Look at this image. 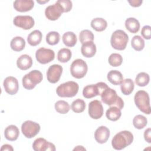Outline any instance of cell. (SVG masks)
<instances>
[{
    "label": "cell",
    "instance_id": "14",
    "mask_svg": "<svg viewBox=\"0 0 151 151\" xmlns=\"http://www.w3.org/2000/svg\"><path fill=\"white\" fill-rule=\"evenodd\" d=\"M63 73V67L59 64H53L51 65L47 72L48 81L51 83H56L61 77Z\"/></svg>",
    "mask_w": 151,
    "mask_h": 151
},
{
    "label": "cell",
    "instance_id": "8",
    "mask_svg": "<svg viewBox=\"0 0 151 151\" xmlns=\"http://www.w3.org/2000/svg\"><path fill=\"white\" fill-rule=\"evenodd\" d=\"M109 86L103 82H99L96 84H90L85 86L83 90V95L86 99H91L99 95Z\"/></svg>",
    "mask_w": 151,
    "mask_h": 151
},
{
    "label": "cell",
    "instance_id": "17",
    "mask_svg": "<svg viewBox=\"0 0 151 151\" xmlns=\"http://www.w3.org/2000/svg\"><path fill=\"white\" fill-rule=\"evenodd\" d=\"M110 136L109 129L104 126L98 127L94 133V138L99 143L103 144L106 143Z\"/></svg>",
    "mask_w": 151,
    "mask_h": 151
},
{
    "label": "cell",
    "instance_id": "19",
    "mask_svg": "<svg viewBox=\"0 0 151 151\" xmlns=\"http://www.w3.org/2000/svg\"><path fill=\"white\" fill-rule=\"evenodd\" d=\"M81 52L83 56L87 58L93 57L96 52V46L93 41L86 42L82 44Z\"/></svg>",
    "mask_w": 151,
    "mask_h": 151
},
{
    "label": "cell",
    "instance_id": "37",
    "mask_svg": "<svg viewBox=\"0 0 151 151\" xmlns=\"http://www.w3.org/2000/svg\"><path fill=\"white\" fill-rule=\"evenodd\" d=\"M60 41V34L56 31H51L48 32L46 35L47 42L51 45H54L59 42Z\"/></svg>",
    "mask_w": 151,
    "mask_h": 151
},
{
    "label": "cell",
    "instance_id": "26",
    "mask_svg": "<svg viewBox=\"0 0 151 151\" xmlns=\"http://www.w3.org/2000/svg\"><path fill=\"white\" fill-rule=\"evenodd\" d=\"M63 42L67 47H74L77 43V36L76 35L71 31L65 32L62 37Z\"/></svg>",
    "mask_w": 151,
    "mask_h": 151
},
{
    "label": "cell",
    "instance_id": "45",
    "mask_svg": "<svg viewBox=\"0 0 151 151\" xmlns=\"http://www.w3.org/2000/svg\"><path fill=\"white\" fill-rule=\"evenodd\" d=\"M49 1L48 0H46V1H37V2L38 3H40V4H44V3H46V2H48Z\"/></svg>",
    "mask_w": 151,
    "mask_h": 151
},
{
    "label": "cell",
    "instance_id": "38",
    "mask_svg": "<svg viewBox=\"0 0 151 151\" xmlns=\"http://www.w3.org/2000/svg\"><path fill=\"white\" fill-rule=\"evenodd\" d=\"M109 63L113 67L120 66L123 62L122 56L117 53H113L109 57Z\"/></svg>",
    "mask_w": 151,
    "mask_h": 151
},
{
    "label": "cell",
    "instance_id": "21",
    "mask_svg": "<svg viewBox=\"0 0 151 151\" xmlns=\"http://www.w3.org/2000/svg\"><path fill=\"white\" fill-rule=\"evenodd\" d=\"M19 134L18 128L15 125H9L6 127L4 131L5 137L9 141L16 140Z\"/></svg>",
    "mask_w": 151,
    "mask_h": 151
},
{
    "label": "cell",
    "instance_id": "43",
    "mask_svg": "<svg viewBox=\"0 0 151 151\" xmlns=\"http://www.w3.org/2000/svg\"><path fill=\"white\" fill-rule=\"evenodd\" d=\"M1 151H3V150H8V151L11 150V151H12V150H14V149H13V147H12L11 145H8V144H5L1 147Z\"/></svg>",
    "mask_w": 151,
    "mask_h": 151
},
{
    "label": "cell",
    "instance_id": "16",
    "mask_svg": "<svg viewBox=\"0 0 151 151\" xmlns=\"http://www.w3.org/2000/svg\"><path fill=\"white\" fill-rule=\"evenodd\" d=\"M4 87L5 91L10 94H15L18 90V81L16 78L12 76H9L5 78L4 81Z\"/></svg>",
    "mask_w": 151,
    "mask_h": 151
},
{
    "label": "cell",
    "instance_id": "6",
    "mask_svg": "<svg viewBox=\"0 0 151 151\" xmlns=\"http://www.w3.org/2000/svg\"><path fill=\"white\" fill-rule=\"evenodd\" d=\"M42 74L39 70H32L25 74L22 78V86L27 90L33 89L37 84L42 80Z\"/></svg>",
    "mask_w": 151,
    "mask_h": 151
},
{
    "label": "cell",
    "instance_id": "1",
    "mask_svg": "<svg viewBox=\"0 0 151 151\" xmlns=\"http://www.w3.org/2000/svg\"><path fill=\"white\" fill-rule=\"evenodd\" d=\"M133 140V134L127 130H123L117 133L112 139L111 145L116 150H122L130 145Z\"/></svg>",
    "mask_w": 151,
    "mask_h": 151
},
{
    "label": "cell",
    "instance_id": "25",
    "mask_svg": "<svg viewBox=\"0 0 151 151\" xmlns=\"http://www.w3.org/2000/svg\"><path fill=\"white\" fill-rule=\"evenodd\" d=\"M125 27L126 29L132 33H136L140 29V23L134 18H128L125 21Z\"/></svg>",
    "mask_w": 151,
    "mask_h": 151
},
{
    "label": "cell",
    "instance_id": "12",
    "mask_svg": "<svg viewBox=\"0 0 151 151\" xmlns=\"http://www.w3.org/2000/svg\"><path fill=\"white\" fill-rule=\"evenodd\" d=\"M63 12H64L62 6L57 2L54 4L47 6L45 10V17L50 21L58 19Z\"/></svg>",
    "mask_w": 151,
    "mask_h": 151
},
{
    "label": "cell",
    "instance_id": "31",
    "mask_svg": "<svg viewBox=\"0 0 151 151\" xmlns=\"http://www.w3.org/2000/svg\"><path fill=\"white\" fill-rule=\"evenodd\" d=\"M150 80L149 74L145 72L139 73L136 77L135 83L140 87H144L148 84Z\"/></svg>",
    "mask_w": 151,
    "mask_h": 151
},
{
    "label": "cell",
    "instance_id": "7",
    "mask_svg": "<svg viewBox=\"0 0 151 151\" xmlns=\"http://www.w3.org/2000/svg\"><path fill=\"white\" fill-rule=\"evenodd\" d=\"M88 70L87 63L82 59L75 60L70 66V73L71 76L76 78L84 77Z\"/></svg>",
    "mask_w": 151,
    "mask_h": 151
},
{
    "label": "cell",
    "instance_id": "3",
    "mask_svg": "<svg viewBox=\"0 0 151 151\" xmlns=\"http://www.w3.org/2000/svg\"><path fill=\"white\" fill-rule=\"evenodd\" d=\"M78 88V84L76 82L69 81L58 86L56 93L61 97H73L77 94Z\"/></svg>",
    "mask_w": 151,
    "mask_h": 151
},
{
    "label": "cell",
    "instance_id": "29",
    "mask_svg": "<svg viewBox=\"0 0 151 151\" xmlns=\"http://www.w3.org/2000/svg\"><path fill=\"white\" fill-rule=\"evenodd\" d=\"M122 115L121 110L116 106H111L106 113L107 118L111 121H117L120 119Z\"/></svg>",
    "mask_w": 151,
    "mask_h": 151
},
{
    "label": "cell",
    "instance_id": "22",
    "mask_svg": "<svg viewBox=\"0 0 151 151\" xmlns=\"http://www.w3.org/2000/svg\"><path fill=\"white\" fill-rule=\"evenodd\" d=\"M108 80L113 85H120L123 80L122 74L117 70H111L107 74Z\"/></svg>",
    "mask_w": 151,
    "mask_h": 151
},
{
    "label": "cell",
    "instance_id": "11",
    "mask_svg": "<svg viewBox=\"0 0 151 151\" xmlns=\"http://www.w3.org/2000/svg\"><path fill=\"white\" fill-rule=\"evenodd\" d=\"M14 24L19 28L27 30L32 28L34 25V19L29 15H18L13 20Z\"/></svg>",
    "mask_w": 151,
    "mask_h": 151
},
{
    "label": "cell",
    "instance_id": "13",
    "mask_svg": "<svg viewBox=\"0 0 151 151\" xmlns=\"http://www.w3.org/2000/svg\"><path fill=\"white\" fill-rule=\"evenodd\" d=\"M103 112V107L99 100H94L88 104V114L92 119H99L101 118Z\"/></svg>",
    "mask_w": 151,
    "mask_h": 151
},
{
    "label": "cell",
    "instance_id": "32",
    "mask_svg": "<svg viewBox=\"0 0 151 151\" xmlns=\"http://www.w3.org/2000/svg\"><path fill=\"white\" fill-rule=\"evenodd\" d=\"M131 45L136 51H142L145 47V41L139 35L134 36L131 41Z\"/></svg>",
    "mask_w": 151,
    "mask_h": 151
},
{
    "label": "cell",
    "instance_id": "33",
    "mask_svg": "<svg viewBox=\"0 0 151 151\" xmlns=\"http://www.w3.org/2000/svg\"><path fill=\"white\" fill-rule=\"evenodd\" d=\"M55 110L60 114H66L67 113L70 109V104L68 102L64 100H58L55 103Z\"/></svg>",
    "mask_w": 151,
    "mask_h": 151
},
{
    "label": "cell",
    "instance_id": "39",
    "mask_svg": "<svg viewBox=\"0 0 151 151\" xmlns=\"http://www.w3.org/2000/svg\"><path fill=\"white\" fill-rule=\"evenodd\" d=\"M57 2L62 6L64 12H68L71 11L72 8L73 4L70 0H58Z\"/></svg>",
    "mask_w": 151,
    "mask_h": 151
},
{
    "label": "cell",
    "instance_id": "28",
    "mask_svg": "<svg viewBox=\"0 0 151 151\" xmlns=\"http://www.w3.org/2000/svg\"><path fill=\"white\" fill-rule=\"evenodd\" d=\"M107 26V21L102 18H94L91 22V27L95 31L101 32L104 31Z\"/></svg>",
    "mask_w": 151,
    "mask_h": 151
},
{
    "label": "cell",
    "instance_id": "34",
    "mask_svg": "<svg viewBox=\"0 0 151 151\" xmlns=\"http://www.w3.org/2000/svg\"><path fill=\"white\" fill-rule=\"evenodd\" d=\"M147 120L146 117L141 114L136 116L133 120V124L137 129H143L147 125Z\"/></svg>",
    "mask_w": 151,
    "mask_h": 151
},
{
    "label": "cell",
    "instance_id": "18",
    "mask_svg": "<svg viewBox=\"0 0 151 151\" xmlns=\"http://www.w3.org/2000/svg\"><path fill=\"white\" fill-rule=\"evenodd\" d=\"M34 2L32 0H17L14 2V9L21 12H27L32 9Z\"/></svg>",
    "mask_w": 151,
    "mask_h": 151
},
{
    "label": "cell",
    "instance_id": "42",
    "mask_svg": "<svg viewBox=\"0 0 151 151\" xmlns=\"http://www.w3.org/2000/svg\"><path fill=\"white\" fill-rule=\"evenodd\" d=\"M128 2L130 4L131 6L133 7H138L141 5L143 1H138V0H132V1H128Z\"/></svg>",
    "mask_w": 151,
    "mask_h": 151
},
{
    "label": "cell",
    "instance_id": "36",
    "mask_svg": "<svg viewBox=\"0 0 151 151\" xmlns=\"http://www.w3.org/2000/svg\"><path fill=\"white\" fill-rule=\"evenodd\" d=\"M79 40L82 44L86 42L93 41L94 35L91 31L88 29H84L80 33Z\"/></svg>",
    "mask_w": 151,
    "mask_h": 151
},
{
    "label": "cell",
    "instance_id": "40",
    "mask_svg": "<svg viewBox=\"0 0 151 151\" xmlns=\"http://www.w3.org/2000/svg\"><path fill=\"white\" fill-rule=\"evenodd\" d=\"M141 35L144 38L150 40L151 37V27L149 25L144 26L142 29Z\"/></svg>",
    "mask_w": 151,
    "mask_h": 151
},
{
    "label": "cell",
    "instance_id": "30",
    "mask_svg": "<svg viewBox=\"0 0 151 151\" xmlns=\"http://www.w3.org/2000/svg\"><path fill=\"white\" fill-rule=\"evenodd\" d=\"M71 51L70 49L63 48L58 51L57 59L61 63H67L71 59Z\"/></svg>",
    "mask_w": 151,
    "mask_h": 151
},
{
    "label": "cell",
    "instance_id": "5",
    "mask_svg": "<svg viewBox=\"0 0 151 151\" xmlns=\"http://www.w3.org/2000/svg\"><path fill=\"white\" fill-rule=\"evenodd\" d=\"M134 101L137 107L143 113L149 114L150 113V99L148 93L144 90H139L136 93Z\"/></svg>",
    "mask_w": 151,
    "mask_h": 151
},
{
    "label": "cell",
    "instance_id": "27",
    "mask_svg": "<svg viewBox=\"0 0 151 151\" xmlns=\"http://www.w3.org/2000/svg\"><path fill=\"white\" fill-rule=\"evenodd\" d=\"M11 48L14 51H21L25 46V40L21 37H15L11 41Z\"/></svg>",
    "mask_w": 151,
    "mask_h": 151
},
{
    "label": "cell",
    "instance_id": "41",
    "mask_svg": "<svg viewBox=\"0 0 151 151\" xmlns=\"http://www.w3.org/2000/svg\"><path fill=\"white\" fill-rule=\"evenodd\" d=\"M151 129L150 128H148L146 130H145V132H144V137L145 140L149 143H151Z\"/></svg>",
    "mask_w": 151,
    "mask_h": 151
},
{
    "label": "cell",
    "instance_id": "2",
    "mask_svg": "<svg viewBox=\"0 0 151 151\" xmlns=\"http://www.w3.org/2000/svg\"><path fill=\"white\" fill-rule=\"evenodd\" d=\"M101 101L110 106H116L120 110L124 107V101L117 95L116 91L108 87L101 94Z\"/></svg>",
    "mask_w": 151,
    "mask_h": 151
},
{
    "label": "cell",
    "instance_id": "4",
    "mask_svg": "<svg viewBox=\"0 0 151 151\" xmlns=\"http://www.w3.org/2000/svg\"><path fill=\"white\" fill-rule=\"evenodd\" d=\"M128 41L129 37L127 34L122 29L116 30L111 36V45L113 48L117 50H124Z\"/></svg>",
    "mask_w": 151,
    "mask_h": 151
},
{
    "label": "cell",
    "instance_id": "20",
    "mask_svg": "<svg viewBox=\"0 0 151 151\" xmlns=\"http://www.w3.org/2000/svg\"><path fill=\"white\" fill-rule=\"evenodd\" d=\"M17 65L20 70H27L32 65V58L27 54H23L17 59Z\"/></svg>",
    "mask_w": 151,
    "mask_h": 151
},
{
    "label": "cell",
    "instance_id": "44",
    "mask_svg": "<svg viewBox=\"0 0 151 151\" xmlns=\"http://www.w3.org/2000/svg\"><path fill=\"white\" fill-rule=\"evenodd\" d=\"M86 149L83 147L82 146H77L76 147H75L73 150H86Z\"/></svg>",
    "mask_w": 151,
    "mask_h": 151
},
{
    "label": "cell",
    "instance_id": "24",
    "mask_svg": "<svg viewBox=\"0 0 151 151\" xmlns=\"http://www.w3.org/2000/svg\"><path fill=\"white\" fill-rule=\"evenodd\" d=\"M134 84L133 81L130 78L123 80L120 84V89L122 93L124 95H129L133 91Z\"/></svg>",
    "mask_w": 151,
    "mask_h": 151
},
{
    "label": "cell",
    "instance_id": "15",
    "mask_svg": "<svg viewBox=\"0 0 151 151\" xmlns=\"http://www.w3.org/2000/svg\"><path fill=\"white\" fill-rule=\"evenodd\" d=\"M32 148L35 151L55 150V147L53 143L48 142L47 140L42 137L38 138L34 141Z\"/></svg>",
    "mask_w": 151,
    "mask_h": 151
},
{
    "label": "cell",
    "instance_id": "9",
    "mask_svg": "<svg viewBox=\"0 0 151 151\" xmlns=\"http://www.w3.org/2000/svg\"><path fill=\"white\" fill-rule=\"evenodd\" d=\"M40 130V126L38 123L31 120L24 122L21 126L22 134L27 138H32L35 136Z\"/></svg>",
    "mask_w": 151,
    "mask_h": 151
},
{
    "label": "cell",
    "instance_id": "35",
    "mask_svg": "<svg viewBox=\"0 0 151 151\" xmlns=\"http://www.w3.org/2000/svg\"><path fill=\"white\" fill-rule=\"evenodd\" d=\"M85 108H86L85 101L83 100H81L80 99H77L74 101H73L71 105V110L76 113H82L85 110Z\"/></svg>",
    "mask_w": 151,
    "mask_h": 151
},
{
    "label": "cell",
    "instance_id": "23",
    "mask_svg": "<svg viewBox=\"0 0 151 151\" xmlns=\"http://www.w3.org/2000/svg\"><path fill=\"white\" fill-rule=\"evenodd\" d=\"M42 35L40 31L34 30L32 31L27 37V41L31 46H36L38 45L42 40Z\"/></svg>",
    "mask_w": 151,
    "mask_h": 151
},
{
    "label": "cell",
    "instance_id": "10",
    "mask_svg": "<svg viewBox=\"0 0 151 151\" xmlns=\"http://www.w3.org/2000/svg\"><path fill=\"white\" fill-rule=\"evenodd\" d=\"M36 60L38 63L45 64L52 61L55 57V53L53 50L44 47L38 49L35 52Z\"/></svg>",
    "mask_w": 151,
    "mask_h": 151
}]
</instances>
